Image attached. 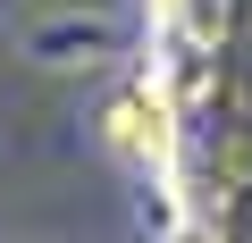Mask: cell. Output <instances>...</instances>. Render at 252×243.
I'll use <instances>...</instances> for the list:
<instances>
[{
  "mask_svg": "<svg viewBox=\"0 0 252 243\" xmlns=\"http://www.w3.org/2000/svg\"><path fill=\"white\" fill-rule=\"evenodd\" d=\"M109 151L118 160H135V168H160L168 160V143H177V126H168V92L152 84V76H135L118 101H109Z\"/></svg>",
  "mask_w": 252,
  "mask_h": 243,
  "instance_id": "6da1fadb",
  "label": "cell"
}]
</instances>
